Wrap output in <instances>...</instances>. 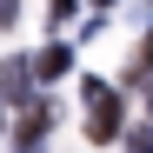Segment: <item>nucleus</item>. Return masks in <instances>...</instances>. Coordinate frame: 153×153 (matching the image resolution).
<instances>
[{
    "instance_id": "3",
    "label": "nucleus",
    "mask_w": 153,
    "mask_h": 153,
    "mask_svg": "<svg viewBox=\"0 0 153 153\" xmlns=\"http://www.w3.org/2000/svg\"><path fill=\"white\" fill-rule=\"evenodd\" d=\"M47 126H53V107H27V120L13 126V146H40Z\"/></svg>"
},
{
    "instance_id": "4",
    "label": "nucleus",
    "mask_w": 153,
    "mask_h": 153,
    "mask_svg": "<svg viewBox=\"0 0 153 153\" xmlns=\"http://www.w3.org/2000/svg\"><path fill=\"white\" fill-rule=\"evenodd\" d=\"M27 80H33V53L13 60V67H0V100H20V93H27Z\"/></svg>"
},
{
    "instance_id": "6",
    "label": "nucleus",
    "mask_w": 153,
    "mask_h": 153,
    "mask_svg": "<svg viewBox=\"0 0 153 153\" xmlns=\"http://www.w3.org/2000/svg\"><path fill=\"white\" fill-rule=\"evenodd\" d=\"M13 13H20V0H0V27H13Z\"/></svg>"
},
{
    "instance_id": "2",
    "label": "nucleus",
    "mask_w": 153,
    "mask_h": 153,
    "mask_svg": "<svg viewBox=\"0 0 153 153\" xmlns=\"http://www.w3.org/2000/svg\"><path fill=\"white\" fill-rule=\"evenodd\" d=\"M60 73H73V47L67 40H53V47L33 53V80H60Z\"/></svg>"
},
{
    "instance_id": "7",
    "label": "nucleus",
    "mask_w": 153,
    "mask_h": 153,
    "mask_svg": "<svg viewBox=\"0 0 153 153\" xmlns=\"http://www.w3.org/2000/svg\"><path fill=\"white\" fill-rule=\"evenodd\" d=\"M113 7H120V0H93V13H113Z\"/></svg>"
},
{
    "instance_id": "5",
    "label": "nucleus",
    "mask_w": 153,
    "mask_h": 153,
    "mask_svg": "<svg viewBox=\"0 0 153 153\" xmlns=\"http://www.w3.org/2000/svg\"><path fill=\"white\" fill-rule=\"evenodd\" d=\"M73 13H80V0H47V20H53V33L67 27V20H73Z\"/></svg>"
},
{
    "instance_id": "1",
    "label": "nucleus",
    "mask_w": 153,
    "mask_h": 153,
    "mask_svg": "<svg viewBox=\"0 0 153 153\" xmlns=\"http://www.w3.org/2000/svg\"><path fill=\"white\" fill-rule=\"evenodd\" d=\"M87 107H93L87 140H113V133H120V93H113L107 80H87Z\"/></svg>"
},
{
    "instance_id": "8",
    "label": "nucleus",
    "mask_w": 153,
    "mask_h": 153,
    "mask_svg": "<svg viewBox=\"0 0 153 153\" xmlns=\"http://www.w3.org/2000/svg\"><path fill=\"white\" fill-rule=\"evenodd\" d=\"M146 100H153V93H146Z\"/></svg>"
}]
</instances>
